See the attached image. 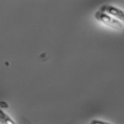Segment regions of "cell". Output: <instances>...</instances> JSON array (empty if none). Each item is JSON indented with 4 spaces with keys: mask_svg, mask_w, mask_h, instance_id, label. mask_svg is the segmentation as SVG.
Masks as SVG:
<instances>
[{
    "mask_svg": "<svg viewBox=\"0 0 124 124\" xmlns=\"http://www.w3.org/2000/svg\"><path fill=\"white\" fill-rule=\"evenodd\" d=\"M95 17L98 21L113 29L119 30L123 27L122 22L108 14L100 11L96 12Z\"/></svg>",
    "mask_w": 124,
    "mask_h": 124,
    "instance_id": "1",
    "label": "cell"
},
{
    "mask_svg": "<svg viewBox=\"0 0 124 124\" xmlns=\"http://www.w3.org/2000/svg\"><path fill=\"white\" fill-rule=\"evenodd\" d=\"M99 11L105 13L124 23V11L112 5L106 4L100 7Z\"/></svg>",
    "mask_w": 124,
    "mask_h": 124,
    "instance_id": "2",
    "label": "cell"
},
{
    "mask_svg": "<svg viewBox=\"0 0 124 124\" xmlns=\"http://www.w3.org/2000/svg\"><path fill=\"white\" fill-rule=\"evenodd\" d=\"M0 123L1 124H16L6 113L0 109Z\"/></svg>",
    "mask_w": 124,
    "mask_h": 124,
    "instance_id": "3",
    "label": "cell"
},
{
    "mask_svg": "<svg viewBox=\"0 0 124 124\" xmlns=\"http://www.w3.org/2000/svg\"><path fill=\"white\" fill-rule=\"evenodd\" d=\"M90 124H113L103 121L101 120H99V119H94L91 121Z\"/></svg>",
    "mask_w": 124,
    "mask_h": 124,
    "instance_id": "4",
    "label": "cell"
},
{
    "mask_svg": "<svg viewBox=\"0 0 124 124\" xmlns=\"http://www.w3.org/2000/svg\"><path fill=\"white\" fill-rule=\"evenodd\" d=\"M0 107L2 108H8V105L4 101H0Z\"/></svg>",
    "mask_w": 124,
    "mask_h": 124,
    "instance_id": "5",
    "label": "cell"
}]
</instances>
